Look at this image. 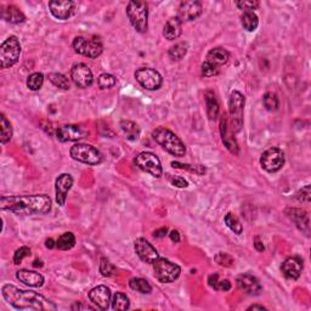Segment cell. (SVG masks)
I'll use <instances>...</instances> for the list:
<instances>
[{
    "label": "cell",
    "instance_id": "30bf717a",
    "mask_svg": "<svg viewBox=\"0 0 311 311\" xmlns=\"http://www.w3.org/2000/svg\"><path fill=\"white\" fill-rule=\"evenodd\" d=\"M135 164L139 169L150 174L153 177H161L163 175V168L161 161L155 153L141 152L135 157Z\"/></svg>",
    "mask_w": 311,
    "mask_h": 311
},
{
    "label": "cell",
    "instance_id": "e575fe53",
    "mask_svg": "<svg viewBox=\"0 0 311 311\" xmlns=\"http://www.w3.org/2000/svg\"><path fill=\"white\" fill-rule=\"evenodd\" d=\"M76 245V236L72 232H65L56 241V247L61 251L72 250Z\"/></svg>",
    "mask_w": 311,
    "mask_h": 311
},
{
    "label": "cell",
    "instance_id": "b9f144b4",
    "mask_svg": "<svg viewBox=\"0 0 311 311\" xmlns=\"http://www.w3.org/2000/svg\"><path fill=\"white\" fill-rule=\"evenodd\" d=\"M100 272H101L103 277H111L115 275L117 269H115V266L112 264V263H109V260L106 259V258H101V259H100Z\"/></svg>",
    "mask_w": 311,
    "mask_h": 311
},
{
    "label": "cell",
    "instance_id": "11a10c76",
    "mask_svg": "<svg viewBox=\"0 0 311 311\" xmlns=\"http://www.w3.org/2000/svg\"><path fill=\"white\" fill-rule=\"evenodd\" d=\"M169 236H170V239L173 242H175V243H177V242H180V233L177 232L176 230H173L171 231V232L169 233Z\"/></svg>",
    "mask_w": 311,
    "mask_h": 311
},
{
    "label": "cell",
    "instance_id": "ffe728a7",
    "mask_svg": "<svg viewBox=\"0 0 311 311\" xmlns=\"http://www.w3.org/2000/svg\"><path fill=\"white\" fill-rule=\"evenodd\" d=\"M73 186V177L70 174H61L60 176L56 179L55 182V195H56V202L58 206L64 207L66 203L68 191L72 189Z\"/></svg>",
    "mask_w": 311,
    "mask_h": 311
},
{
    "label": "cell",
    "instance_id": "d4e9b609",
    "mask_svg": "<svg viewBox=\"0 0 311 311\" xmlns=\"http://www.w3.org/2000/svg\"><path fill=\"white\" fill-rule=\"evenodd\" d=\"M182 33V22L179 17H171L167 21L164 28H163V35L168 40H175Z\"/></svg>",
    "mask_w": 311,
    "mask_h": 311
},
{
    "label": "cell",
    "instance_id": "9a60e30c",
    "mask_svg": "<svg viewBox=\"0 0 311 311\" xmlns=\"http://www.w3.org/2000/svg\"><path fill=\"white\" fill-rule=\"evenodd\" d=\"M134 248L138 257L146 264H153L155 260L159 258L158 251L144 237H139V238L135 239Z\"/></svg>",
    "mask_w": 311,
    "mask_h": 311
},
{
    "label": "cell",
    "instance_id": "681fc988",
    "mask_svg": "<svg viewBox=\"0 0 311 311\" xmlns=\"http://www.w3.org/2000/svg\"><path fill=\"white\" fill-rule=\"evenodd\" d=\"M231 289V282L229 280H219L218 287H217V291H221V292H227Z\"/></svg>",
    "mask_w": 311,
    "mask_h": 311
},
{
    "label": "cell",
    "instance_id": "44dd1931",
    "mask_svg": "<svg viewBox=\"0 0 311 311\" xmlns=\"http://www.w3.org/2000/svg\"><path fill=\"white\" fill-rule=\"evenodd\" d=\"M236 283L239 289L244 291L247 294L258 295L263 291V287L259 280L251 274H242L236 278Z\"/></svg>",
    "mask_w": 311,
    "mask_h": 311
},
{
    "label": "cell",
    "instance_id": "8fae6325",
    "mask_svg": "<svg viewBox=\"0 0 311 311\" xmlns=\"http://www.w3.org/2000/svg\"><path fill=\"white\" fill-rule=\"evenodd\" d=\"M284 162H286L284 153L278 147H270L265 152H263L262 157H260V165L268 173H276V171L281 170L284 165Z\"/></svg>",
    "mask_w": 311,
    "mask_h": 311
},
{
    "label": "cell",
    "instance_id": "74e56055",
    "mask_svg": "<svg viewBox=\"0 0 311 311\" xmlns=\"http://www.w3.org/2000/svg\"><path fill=\"white\" fill-rule=\"evenodd\" d=\"M263 105L268 111L275 112L280 107V100L275 93H266L263 96Z\"/></svg>",
    "mask_w": 311,
    "mask_h": 311
},
{
    "label": "cell",
    "instance_id": "52a82bcc",
    "mask_svg": "<svg viewBox=\"0 0 311 311\" xmlns=\"http://www.w3.org/2000/svg\"><path fill=\"white\" fill-rule=\"evenodd\" d=\"M21 55L20 40L15 35H10L8 39L3 41L0 46V67L3 70L13 67L17 64Z\"/></svg>",
    "mask_w": 311,
    "mask_h": 311
},
{
    "label": "cell",
    "instance_id": "db71d44e",
    "mask_svg": "<svg viewBox=\"0 0 311 311\" xmlns=\"http://www.w3.org/2000/svg\"><path fill=\"white\" fill-rule=\"evenodd\" d=\"M254 247H256V250L258 252L264 251V244H263V242L260 241L259 237H256V239H254Z\"/></svg>",
    "mask_w": 311,
    "mask_h": 311
},
{
    "label": "cell",
    "instance_id": "8d00e7d4",
    "mask_svg": "<svg viewBox=\"0 0 311 311\" xmlns=\"http://www.w3.org/2000/svg\"><path fill=\"white\" fill-rule=\"evenodd\" d=\"M224 221L225 224H226V226L229 227L231 231H233L236 235H241L242 231H243V227H242V224L239 223L238 218H237L236 215H233L232 213H227V214L225 215Z\"/></svg>",
    "mask_w": 311,
    "mask_h": 311
},
{
    "label": "cell",
    "instance_id": "4dcf8cb0",
    "mask_svg": "<svg viewBox=\"0 0 311 311\" xmlns=\"http://www.w3.org/2000/svg\"><path fill=\"white\" fill-rule=\"evenodd\" d=\"M241 23L247 32H254L259 26V19L254 11H247L242 15Z\"/></svg>",
    "mask_w": 311,
    "mask_h": 311
},
{
    "label": "cell",
    "instance_id": "d6986e66",
    "mask_svg": "<svg viewBox=\"0 0 311 311\" xmlns=\"http://www.w3.org/2000/svg\"><path fill=\"white\" fill-rule=\"evenodd\" d=\"M88 297L90 299L91 303L100 310H107L109 307V303H111L112 300L109 288L103 286V284L91 289V291L89 292Z\"/></svg>",
    "mask_w": 311,
    "mask_h": 311
},
{
    "label": "cell",
    "instance_id": "484cf974",
    "mask_svg": "<svg viewBox=\"0 0 311 311\" xmlns=\"http://www.w3.org/2000/svg\"><path fill=\"white\" fill-rule=\"evenodd\" d=\"M230 58V54L227 50L223 49V47H214V49L209 50L208 54H207L206 61H208L209 64L214 65L218 68L223 65L226 64Z\"/></svg>",
    "mask_w": 311,
    "mask_h": 311
},
{
    "label": "cell",
    "instance_id": "ac0fdd59",
    "mask_svg": "<svg viewBox=\"0 0 311 311\" xmlns=\"http://www.w3.org/2000/svg\"><path fill=\"white\" fill-rule=\"evenodd\" d=\"M203 13L202 3L196 2V0H191V2H182L179 7V11H177V17L183 21H195L201 16Z\"/></svg>",
    "mask_w": 311,
    "mask_h": 311
},
{
    "label": "cell",
    "instance_id": "5bb4252c",
    "mask_svg": "<svg viewBox=\"0 0 311 311\" xmlns=\"http://www.w3.org/2000/svg\"><path fill=\"white\" fill-rule=\"evenodd\" d=\"M88 135V132L83 127L77 124H64L58 127L56 132V138L61 142L79 141Z\"/></svg>",
    "mask_w": 311,
    "mask_h": 311
},
{
    "label": "cell",
    "instance_id": "7bdbcfd3",
    "mask_svg": "<svg viewBox=\"0 0 311 311\" xmlns=\"http://www.w3.org/2000/svg\"><path fill=\"white\" fill-rule=\"evenodd\" d=\"M235 4L239 10H243L244 13L257 10L259 8V2H256V0H243V2H236Z\"/></svg>",
    "mask_w": 311,
    "mask_h": 311
},
{
    "label": "cell",
    "instance_id": "7c38bea8",
    "mask_svg": "<svg viewBox=\"0 0 311 311\" xmlns=\"http://www.w3.org/2000/svg\"><path fill=\"white\" fill-rule=\"evenodd\" d=\"M135 79L146 90H157L162 87L163 83L161 73L150 67H141L136 70Z\"/></svg>",
    "mask_w": 311,
    "mask_h": 311
},
{
    "label": "cell",
    "instance_id": "83f0119b",
    "mask_svg": "<svg viewBox=\"0 0 311 311\" xmlns=\"http://www.w3.org/2000/svg\"><path fill=\"white\" fill-rule=\"evenodd\" d=\"M204 100H206V107L208 118L210 120H215L219 117V113H220V106H219V102L217 97H215L214 93H212V91H207L206 95H204Z\"/></svg>",
    "mask_w": 311,
    "mask_h": 311
},
{
    "label": "cell",
    "instance_id": "836d02e7",
    "mask_svg": "<svg viewBox=\"0 0 311 311\" xmlns=\"http://www.w3.org/2000/svg\"><path fill=\"white\" fill-rule=\"evenodd\" d=\"M112 309L117 310V311H122V310H128L130 306V301L129 298L127 297V294L124 293L117 292L112 295Z\"/></svg>",
    "mask_w": 311,
    "mask_h": 311
},
{
    "label": "cell",
    "instance_id": "c3c4849f",
    "mask_svg": "<svg viewBox=\"0 0 311 311\" xmlns=\"http://www.w3.org/2000/svg\"><path fill=\"white\" fill-rule=\"evenodd\" d=\"M169 181L171 185L175 186V188H179V189H185L189 186L188 180L182 176H171L169 179Z\"/></svg>",
    "mask_w": 311,
    "mask_h": 311
},
{
    "label": "cell",
    "instance_id": "5b68a950",
    "mask_svg": "<svg viewBox=\"0 0 311 311\" xmlns=\"http://www.w3.org/2000/svg\"><path fill=\"white\" fill-rule=\"evenodd\" d=\"M245 99L239 91H232L229 99V123L233 133L241 132L243 127Z\"/></svg>",
    "mask_w": 311,
    "mask_h": 311
},
{
    "label": "cell",
    "instance_id": "ab89813d",
    "mask_svg": "<svg viewBox=\"0 0 311 311\" xmlns=\"http://www.w3.org/2000/svg\"><path fill=\"white\" fill-rule=\"evenodd\" d=\"M171 167L176 168V169H181V170H189L191 173H196L197 175H203L206 174V168L203 165H191V164H182V163L179 162H171Z\"/></svg>",
    "mask_w": 311,
    "mask_h": 311
},
{
    "label": "cell",
    "instance_id": "7402d4cb",
    "mask_svg": "<svg viewBox=\"0 0 311 311\" xmlns=\"http://www.w3.org/2000/svg\"><path fill=\"white\" fill-rule=\"evenodd\" d=\"M286 214L301 232H304L306 236H310L309 214L305 210L300 208H288L286 209Z\"/></svg>",
    "mask_w": 311,
    "mask_h": 311
},
{
    "label": "cell",
    "instance_id": "3957f363",
    "mask_svg": "<svg viewBox=\"0 0 311 311\" xmlns=\"http://www.w3.org/2000/svg\"><path fill=\"white\" fill-rule=\"evenodd\" d=\"M152 136L153 140L158 145H161L168 153L176 157L185 156V144H183L181 139H180L175 133L171 132V130L164 128V127H158V128L152 133Z\"/></svg>",
    "mask_w": 311,
    "mask_h": 311
},
{
    "label": "cell",
    "instance_id": "60d3db41",
    "mask_svg": "<svg viewBox=\"0 0 311 311\" xmlns=\"http://www.w3.org/2000/svg\"><path fill=\"white\" fill-rule=\"evenodd\" d=\"M97 84H99L100 89H111L117 84V79L109 73H102L97 78Z\"/></svg>",
    "mask_w": 311,
    "mask_h": 311
},
{
    "label": "cell",
    "instance_id": "f5cc1de1",
    "mask_svg": "<svg viewBox=\"0 0 311 311\" xmlns=\"http://www.w3.org/2000/svg\"><path fill=\"white\" fill-rule=\"evenodd\" d=\"M71 309L72 310H94L91 306H88V305H82V304H73L72 306H71Z\"/></svg>",
    "mask_w": 311,
    "mask_h": 311
},
{
    "label": "cell",
    "instance_id": "816d5d0a",
    "mask_svg": "<svg viewBox=\"0 0 311 311\" xmlns=\"http://www.w3.org/2000/svg\"><path fill=\"white\" fill-rule=\"evenodd\" d=\"M168 232L167 227H162V229L156 230L155 232H153V237H156V238H163V237H165Z\"/></svg>",
    "mask_w": 311,
    "mask_h": 311
},
{
    "label": "cell",
    "instance_id": "6f0895ef",
    "mask_svg": "<svg viewBox=\"0 0 311 311\" xmlns=\"http://www.w3.org/2000/svg\"><path fill=\"white\" fill-rule=\"evenodd\" d=\"M45 247L46 248H50V250H51V248L56 247V243L54 242V239H52V238H47L46 241H45Z\"/></svg>",
    "mask_w": 311,
    "mask_h": 311
},
{
    "label": "cell",
    "instance_id": "f546056e",
    "mask_svg": "<svg viewBox=\"0 0 311 311\" xmlns=\"http://www.w3.org/2000/svg\"><path fill=\"white\" fill-rule=\"evenodd\" d=\"M129 287L133 291L141 293V294H150L152 292V286H151L149 281L141 277L132 278L129 281Z\"/></svg>",
    "mask_w": 311,
    "mask_h": 311
},
{
    "label": "cell",
    "instance_id": "f35d334b",
    "mask_svg": "<svg viewBox=\"0 0 311 311\" xmlns=\"http://www.w3.org/2000/svg\"><path fill=\"white\" fill-rule=\"evenodd\" d=\"M43 84H44L43 73H39V72L32 73V75L27 78V87L29 90H32V91L40 90L41 87H43Z\"/></svg>",
    "mask_w": 311,
    "mask_h": 311
},
{
    "label": "cell",
    "instance_id": "6da1fadb",
    "mask_svg": "<svg viewBox=\"0 0 311 311\" xmlns=\"http://www.w3.org/2000/svg\"><path fill=\"white\" fill-rule=\"evenodd\" d=\"M0 209L9 210L17 215L46 214L51 210V198L47 195H26V196H2Z\"/></svg>",
    "mask_w": 311,
    "mask_h": 311
},
{
    "label": "cell",
    "instance_id": "277c9868",
    "mask_svg": "<svg viewBox=\"0 0 311 311\" xmlns=\"http://www.w3.org/2000/svg\"><path fill=\"white\" fill-rule=\"evenodd\" d=\"M127 16L132 26L139 33H145L149 28V7L145 2H129L127 5Z\"/></svg>",
    "mask_w": 311,
    "mask_h": 311
},
{
    "label": "cell",
    "instance_id": "f1b7e54d",
    "mask_svg": "<svg viewBox=\"0 0 311 311\" xmlns=\"http://www.w3.org/2000/svg\"><path fill=\"white\" fill-rule=\"evenodd\" d=\"M119 127L128 140L135 141L140 136V127L132 120H120Z\"/></svg>",
    "mask_w": 311,
    "mask_h": 311
},
{
    "label": "cell",
    "instance_id": "e0dca14e",
    "mask_svg": "<svg viewBox=\"0 0 311 311\" xmlns=\"http://www.w3.org/2000/svg\"><path fill=\"white\" fill-rule=\"evenodd\" d=\"M76 3L71 0H51L49 2V9L52 16L57 20H68L75 13Z\"/></svg>",
    "mask_w": 311,
    "mask_h": 311
},
{
    "label": "cell",
    "instance_id": "4316f807",
    "mask_svg": "<svg viewBox=\"0 0 311 311\" xmlns=\"http://www.w3.org/2000/svg\"><path fill=\"white\" fill-rule=\"evenodd\" d=\"M2 17L7 22L14 23V25H19V23H23L26 21L25 14L15 5H8V7L3 9Z\"/></svg>",
    "mask_w": 311,
    "mask_h": 311
},
{
    "label": "cell",
    "instance_id": "f6af8a7d",
    "mask_svg": "<svg viewBox=\"0 0 311 311\" xmlns=\"http://www.w3.org/2000/svg\"><path fill=\"white\" fill-rule=\"evenodd\" d=\"M31 256V250H29L28 247H26V245H23V247H21L15 252L14 254V264L19 265L21 264V262H22L25 258H27Z\"/></svg>",
    "mask_w": 311,
    "mask_h": 311
},
{
    "label": "cell",
    "instance_id": "bcb514c9",
    "mask_svg": "<svg viewBox=\"0 0 311 311\" xmlns=\"http://www.w3.org/2000/svg\"><path fill=\"white\" fill-rule=\"evenodd\" d=\"M219 73V68L214 65L209 64L208 61H204L202 64V75L204 77H213L217 76Z\"/></svg>",
    "mask_w": 311,
    "mask_h": 311
},
{
    "label": "cell",
    "instance_id": "ba28073f",
    "mask_svg": "<svg viewBox=\"0 0 311 311\" xmlns=\"http://www.w3.org/2000/svg\"><path fill=\"white\" fill-rule=\"evenodd\" d=\"M153 271L155 277L162 283H171L179 278L181 274V268L175 263H171L170 260L165 258L159 257L153 263Z\"/></svg>",
    "mask_w": 311,
    "mask_h": 311
},
{
    "label": "cell",
    "instance_id": "9c48e42d",
    "mask_svg": "<svg viewBox=\"0 0 311 311\" xmlns=\"http://www.w3.org/2000/svg\"><path fill=\"white\" fill-rule=\"evenodd\" d=\"M72 45L77 54L87 56L89 58H97L103 51L102 41L96 37L90 39L84 37H76Z\"/></svg>",
    "mask_w": 311,
    "mask_h": 311
},
{
    "label": "cell",
    "instance_id": "7dc6e473",
    "mask_svg": "<svg viewBox=\"0 0 311 311\" xmlns=\"http://www.w3.org/2000/svg\"><path fill=\"white\" fill-rule=\"evenodd\" d=\"M297 200L301 203H310V185H306L297 192Z\"/></svg>",
    "mask_w": 311,
    "mask_h": 311
},
{
    "label": "cell",
    "instance_id": "d590c367",
    "mask_svg": "<svg viewBox=\"0 0 311 311\" xmlns=\"http://www.w3.org/2000/svg\"><path fill=\"white\" fill-rule=\"evenodd\" d=\"M49 81L51 82L52 85H55L57 89H61V90H70V81L66 76L61 75V73H50Z\"/></svg>",
    "mask_w": 311,
    "mask_h": 311
},
{
    "label": "cell",
    "instance_id": "2e32d148",
    "mask_svg": "<svg viewBox=\"0 0 311 311\" xmlns=\"http://www.w3.org/2000/svg\"><path fill=\"white\" fill-rule=\"evenodd\" d=\"M220 134L221 140H223L225 147L230 151L232 155L237 156L239 153V147L237 144V140L233 136V132L230 128L229 117L226 113H223L220 115Z\"/></svg>",
    "mask_w": 311,
    "mask_h": 311
},
{
    "label": "cell",
    "instance_id": "ee69618b",
    "mask_svg": "<svg viewBox=\"0 0 311 311\" xmlns=\"http://www.w3.org/2000/svg\"><path fill=\"white\" fill-rule=\"evenodd\" d=\"M214 260L218 263L219 265L225 266V268H230V266L233 265V258L231 257L230 254L223 253V252L218 253L217 256L214 257Z\"/></svg>",
    "mask_w": 311,
    "mask_h": 311
},
{
    "label": "cell",
    "instance_id": "f907efd6",
    "mask_svg": "<svg viewBox=\"0 0 311 311\" xmlns=\"http://www.w3.org/2000/svg\"><path fill=\"white\" fill-rule=\"evenodd\" d=\"M218 283H219V275L218 274L210 275L209 278H208V284H209V286L212 287V288H214L215 291H217Z\"/></svg>",
    "mask_w": 311,
    "mask_h": 311
},
{
    "label": "cell",
    "instance_id": "7a4b0ae2",
    "mask_svg": "<svg viewBox=\"0 0 311 311\" xmlns=\"http://www.w3.org/2000/svg\"><path fill=\"white\" fill-rule=\"evenodd\" d=\"M2 294L11 306L17 310H56L57 306L37 292L23 291L14 284H4Z\"/></svg>",
    "mask_w": 311,
    "mask_h": 311
},
{
    "label": "cell",
    "instance_id": "9f6ffc18",
    "mask_svg": "<svg viewBox=\"0 0 311 311\" xmlns=\"http://www.w3.org/2000/svg\"><path fill=\"white\" fill-rule=\"evenodd\" d=\"M248 311H251V310H260V311H263V310H266V307L265 306H263V305H258V304H254V305H251L250 307H248L247 309Z\"/></svg>",
    "mask_w": 311,
    "mask_h": 311
},
{
    "label": "cell",
    "instance_id": "8992f818",
    "mask_svg": "<svg viewBox=\"0 0 311 311\" xmlns=\"http://www.w3.org/2000/svg\"><path fill=\"white\" fill-rule=\"evenodd\" d=\"M70 155L75 161L88 165H99L103 161L102 153L88 144H75L71 147Z\"/></svg>",
    "mask_w": 311,
    "mask_h": 311
},
{
    "label": "cell",
    "instance_id": "1f68e13d",
    "mask_svg": "<svg viewBox=\"0 0 311 311\" xmlns=\"http://www.w3.org/2000/svg\"><path fill=\"white\" fill-rule=\"evenodd\" d=\"M0 128H2V133H0V141H2L3 145L8 144L9 141L13 139V127L9 120L7 119L4 113H2L0 115Z\"/></svg>",
    "mask_w": 311,
    "mask_h": 311
},
{
    "label": "cell",
    "instance_id": "4fadbf2b",
    "mask_svg": "<svg viewBox=\"0 0 311 311\" xmlns=\"http://www.w3.org/2000/svg\"><path fill=\"white\" fill-rule=\"evenodd\" d=\"M71 79L75 83L76 87L85 89L89 88L94 82V76L88 65L76 64L71 70Z\"/></svg>",
    "mask_w": 311,
    "mask_h": 311
},
{
    "label": "cell",
    "instance_id": "d6a6232c",
    "mask_svg": "<svg viewBox=\"0 0 311 311\" xmlns=\"http://www.w3.org/2000/svg\"><path fill=\"white\" fill-rule=\"evenodd\" d=\"M189 50V44L185 43V41H180V43H176L175 45H173L168 51V56L170 57V60L173 61H180L181 58L188 54Z\"/></svg>",
    "mask_w": 311,
    "mask_h": 311
},
{
    "label": "cell",
    "instance_id": "603a6c76",
    "mask_svg": "<svg viewBox=\"0 0 311 311\" xmlns=\"http://www.w3.org/2000/svg\"><path fill=\"white\" fill-rule=\"evenodd\" d=\"M303 268H304V264H303V260H301L300 258L289 257L283 262L281 270H282L283 276L286 278H288V280H298V278L300 277Z\"/></svg>",
    "mask_w": 311,
    "mask_h": 311
},
{
    "label": "cell",
    "instance_id": "cb8c5ba5",
    "mask_svg": "<svg viewBox=\"0 0 311 311\" xmlns=\"http://www.w3.org/2000/svg\"><path fill=\"white\" fill-rule=\"evenodd\" d=\"M16 278L26 286L34 287V288H38V287H41L44 284L43 275L37 271L26 270V269H21V270L17 271Z\"/></svg>",
    "mask_w": 311,
    "mask_h": 311
}]
</instances>
